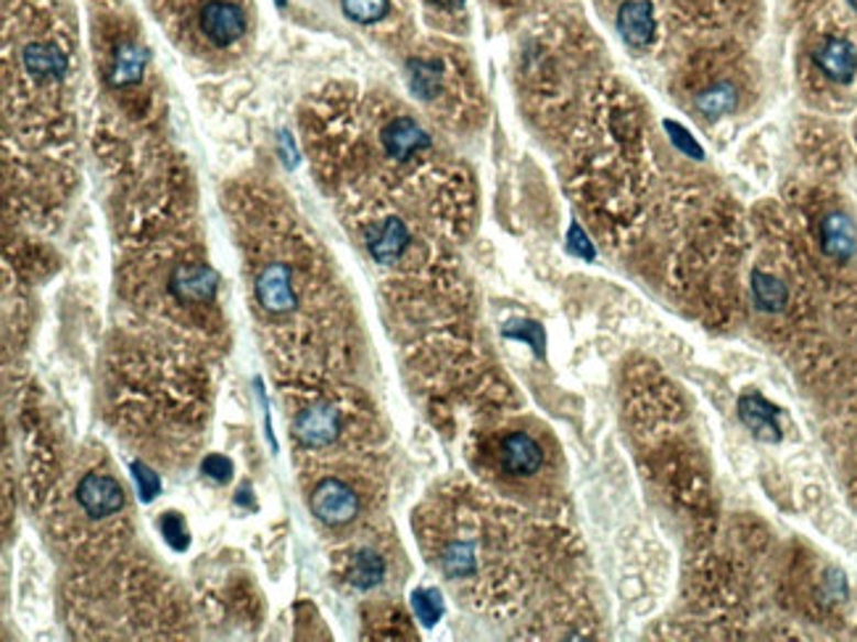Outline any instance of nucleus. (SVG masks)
I'll return each instance as SVG.
<instances>
[{
    "label": "nucleus",
    "mask_w": 857,
    "mask_h": 642,
    "mask_svg": "<svg viewBox=\"0 0 857 642\" xmlns=\"http://www.w3.org/2000/svg\"><path fill=\"white\" fill-rule=\"evenodd\" d=\"M254 298L262 319L281 321L301 309V290L294 266L283 258L264 261L254 272Z\"/></svg>",
    "instance_id": "1"
},
{
    "label": "nucleus",
    "mask_w": 857,
    "mask_h": 642,
    "mask_svg": "<svg viewBox=\"0 0 857 642\" xmlns=\"http://www.w3.org/2000/svg\"><path fill=\"white\" fill-rule=\"evenodd\" d=\"M343 434V417L333 400H311L296 413L294 440L301 451H322L336 445Z\"/></svg>",
    "instance_id": "2"
},
{
    "label": "nucleus",
    "mask_w": 857,
    "mask_h": 642,
    "mask_svg": "<svg viewBox=\"0 0 857 642\" xmlns=\"http://www.w3.org/2000/svg\"><path fill=\"white\" fill-rule=\"evenodd\" d=\"M309 508L325 527H345L351 524L362 511L359 495L351 490L349 482L328 477L320 479L309 492Z\"/></svg>",
    "instance_id": "3"
},
{
    "label": "nucleus",
    "mask_w": 857,
    "mask_h": 642,
    "mask_svg": "<svg viewBox=\"0 0 857 642\" xmlns=\"http://www.w3.org/2000/svg\"><path fill=\"white\" fill-rule=\"evenodd\" d=\"M167 290L179 300V306H204L217 298L219 277L204 261H183L172 269Z\"/></svg>",
    "instance_id": "4"
},
{
    "label": "nucleus",
    "mask_w": 857,
    "mask_h": 642,
    "mask_svg": "<svg viewBox=\"0 0 857 642\" xmlns=\"http://www.w3.org/2000/svg\"><path fill=\"white\" fill-rule=\"evenodd\" d=\"M77 506L83 508L85 517L92 521H101L109 517H117L124 508V490L114 477L101 472H90L79 479L75 490Z\"/></svg>",
    "instance_id": "5"
},
{
    "label": "nucleus",
    "mask_w": 857,
    "mask_h": 642,
    "mask_svg": "<svg viewBox=\"0 0 857 642\" xmlns=\"http://www.w3.org/2000/svg\"><path fill=\"white\" fill-rule=\"evenodd\" d=\"M198 24L211 45L224 48L245 35V11L235 0H209L198 13Z\"/></svg>",
    "instance_id": "6"
},
{
    "label": "nucleus",
    "mask_w": 857,
    "mask_h": 642,
    "mask_svg": "<svg viewBox=\"0 0 857 642\" xmlns=\"http://www.w3.org/2000/svg\"><path fill=\"white\" fill-rule=\"evenodd\" d=\"M381 143L385 153L396 160V164H409L411 158H417L433 145L428 132L422 130L415 119L409 117H396L381 130Z\"/></svg>",
    "instance_id": "7"
},
{
    "label": "nucleus",
    "mask_w": 857,
    "mask_h": 642,
    "mask_svg": "<svg viewBox=\"0 0 857 642\" xmlns=\"http://www.w3.org/2000/svg\"><path fill=\"white\" fill-rule=\"evenodd\" d=\"M813 64L828 82L849 85L857 77V48L845 37H823L813 51Z\"/></svg>",
    "instance_id": "8"
},
{
    "label": "nucleus",
    "mask_w": 857,
    "mask_h": 642,
    "mask_svg": "<svg viewBox=\"0 0 857 642\" xmlns=\"http://www.w3.org/2000/svg\"><path fill=\"white\" fill-rule=\"evenodd\" d=\"M367 240L370 256L383 266H394L411 245V232L409 226L398 217H385L377 224L370 226V232L364 235Z\"/></svg>",
    "instance_id": "9"
},
{
    "label": "nucleus",
    "mask_w": 857,
    "mask_h": 642,
    "mask_svg": "<svg viewBox=\"0 0 857 642\" xmlns=\"http://www.w3.org/2000/svg\"><path fill=\"white\" fill-rule=\"evenodd\" d=\"M821 251L836 264H847L857 253V226L845 211H828L821 219Z\"/></svg>",
    "instance_id": "10"
},
{
    "label": "nucleus",
    "mask_w": 857,
    "mask_h": 642,
    "mask_svg": "<svg viewBox=\"0 0 857 642\" xmlns=\"http://www.w3.org/2000/svg\"><path fill=\"white\" fill-rule=\"evenodd\" d=\"M499 464L509 477H534L543 466V451L530 434L509 432L499 445Z\"/></svg>",
    "instance_id": "11"
},
{
    "label": "nucleus",
    "mask_w": 857,
    "mask_h": 642,
    "mask_svg": "<svg viewBox=\"0 0 857 642\" xmlns=\"http://www.w3.org/2000/svg\"><path fill=\"white\" fill-rule=\"evenodd\" d=\"M617 32L630 48H649L655 40V9L649 0H626L615 16Z\"/></svg>",
    "instance_id": "12"
},
{
    "label": "nucleus",
    "mask_w": 857,
    "mask_h": 642,
    "mask_svg": "<svg viewBox=\"0 0 857 642\" xmlns=\"http://www.w3.org/2000/svg\"><path fill=\"white\" fill-rule=\"evenodd\" d=\"M739 417L749 432L755 434L760 443H779L781 424H779V408L770 406L766 398L749 392L739 400Z\"/></svg>",
    "instance_id": "13"
},
{
    "label": "nucleus",
    "mask_w": 857,
    "mask_h": 642,
    "mask_svg": "<svg viewBox=\"0 0 857 642\" xmlns=\"http://www.w3.org/2000/svg\"><path fill=\"white\" fill-rule=\"evenodd\" d=\"M385 577V561L377 556L372 547H362V551L351 553L349 564H345V582L356 590H372L377 587Z\"/></svg>",
    "instance_id": "14"
},
{
    "label": "nucleus",
    "mask_w": 857,
    "mask_h": 642,
    "mask_svg": "<svg viewBox=\"0 0 857 642\" xmlns=\"http://www.w3.org/2000/svg\"><path fill=\"white\" fill-rule=\"evenodd\" d=\"M24 66L37 79H58L66 71V56L58 45L30 43L24 48Z\"/></svg>",
    "instance_id": "15"
},
{
    "label": "nucleus",
    "mask_w": 857,
    "mask_h": 642,
    "mask_svg": "<svg viewBox=\"0 0 857 642\" xmlns=\"http://www.w3.org/2000/svg\"><path fill=\"white\" fill-rule=\"evenodd\" d=\"M145 71V51L135 43H124L114 51V58H111V71L109 79L111 85L117 87H132L143 79Z\"/></svg>",
    "instance_id": "16"
},
{
    "label": "nucleus",
    "mask_w": 857,
    "mask_h": 642,
    "mask_svg": "<svg viewBox=\"0 0 857 642\" xmlns=\"http://www.w3.org/2000/svg\"><path fill=\"white\" fill-rule=\"evenodd\" d=\"M694 103H696V111H700L707 122H717V119L728 117V113L736 109V103H739V92H736V87L730 82H717L713 87H707V90H702Z\"/></svg>",
    "instance_id": "17"
},
{
    "label": "nucleus",
    "mask_w": 857,
    "mask_h": 642,
    "mask_svg": "<svg viewBox=\"0 0 857 642\" xmlns=\"http://www.w3.org/2000/svg\"><path fill=\"white\" fill-rule=\"evenodd\" d=\"M752 296L755 306L766 313H779L787 309L789 303V287L783 285V279L773 277V274L755 272L752 274Z\"/></svg>",
    "instance_id": "18"
},
{
    "label": "nucleus",
    "mask_w": 857,
    "mask_h": 642,
    "mask_svg": "<svg viewBox=\"0 0 857 642\" xmlns=\"http://www.w3.org/2000/svg\"><path fill=\"white\" fill-rule=\"evenodd\" d=\"M407 77L409 87L420 100H433L441 92V77L443 66L438 62H409L407 64Z\"/></svg>",
    "instance_id": "19"
},
{
    "label": "nucleus",
    "mask_w": 857,
    "mask_h": 642,
    "mask_svg": "<svg viewBox=\"0 0 857 642\" xmlns=\"http://www.w3.org/2000/svg\"><path fill=\"white\" fill-rule=\"evenodd\" d=\"M441 564H443V572H447V577H451V579L470 577V574H473L475 566H477L473 543H449L447 547H443Z\"/></svg>",
    "instance_id": "20"
},
{
    "label": "nucleus",
    "mask_w": 857,
    "mask_h": 642,
    "mask_svg": "<svg viewBox=\"0 0 857 642\" xmlns=\"http://www.w3.org/2000/svg\"><path fill=\"white\" fill-rule=\"evenodd\" d=\"M343 13L356 24H375L391 13V0H343Z\"/></svg>",
    "instance_id": "21"
},
{
    "label": "nucleus",
    "mask_w": 857,
    "mask_h": 642,
    "mask_svg": "<svg viewBox=\"0 0 857 642\" xmlns=\"http://www.w3.org/2000/svg\"><path fill=\"white\" fill-rule=\"evenodd\" d=\"M411 606H415L417 619H420L425 627H436V621L441 619L443 613V600L436 590H417L411 595Z\"/></svg>",
    "instance_id": "22"
},
{
    "label": "nucleus",
    "mask_w": 857,
    "mask_h": 642,
    "mask_svg": "<svg viewBox=\"0 0 857 642\" xmlns=\"http://www.w3.org/2000/svg\"><path fill=\"white\" fill-rule=\"evenodd\" d=\"M158 527H162L164 540H167L175 551H185V547L190 545L188 530H185V519L179 517V513H164V517L158 519Z\"/></svg>",
    "instance_id": "23"
},
{
    "label": "nucleus",
    "mask_w": 857,
    "mask_h": 642,
    "mask_svg": "<svg viewBox=\"0 0 857 642\" xmlns=\"http://www.w3.org/2000/svg\"><path fill=\"white\" fill-rule=\"evenodd\" d=\"M666 130H668V137H670V143H673L675 148H679L681 153H686L689 158H696V160H702V158H704V153H702V145L696 143V140L691 137L689 132L683 130L681 124H675V122H666Z\"/></svg>",
    "instance_id": "24"
},
{
    "label": "nucleus",
    "mask_w": 857,
    "mask_h": 642,
    "mask_svg": "<svg viewBox=\"0 0 857 642\" xmlns=\"http://www.w3.org/2000/svg\"><path fill=\"white\" fill-rule=\"evenodd\" d=\"M504 334L515 340H528V343L536 347V353H543V330L534 324V321H513V324L504 330Z\"/></svg>",
    "instance_id": "25"
},
{
    "label": "nucleus",
    "mask_w": 857,
    "mask_h": 642,
    "mask_svg": "<svg viewBox=\"0 0 857 642\" xmlns=\"http://www.w3.org/2000/svg\"><path fill=\"white\" fill-rule=\"evenodd\" d=\"M132 474L138 477V490H141V498L145 500V503H149V500H154L158 490H162V482H158L156 472H151L149 466L138 461V464H132Z\"/></svg>",
    "instance_id": "26"
},
{
    "label": "nucleus",
    "mask_w": 857,
    "mask_h": 642,
    "mask_svg": "<svg viewBox=\"0 0 857 642\" xmlns=\"http://www.w3.org/2000/svg\"><path fill=\"white\" fill-rule=\"evenodd\" d=\"M568 251L575 253V256H581V258H594V245H591L586 232H583L575 222L570 224V232H568Z\"/></svg>",
    "instance_id": "27"
},
{
    "label": "nucleus",
    "mask_w": 857,
    "mask_h": 642,
    "mask_svg": "<svg viewBox=\"0 0 857 642\" xmlns=\"http://www.w3.org/2000/svg\"><path fill=\"white\" fill-rule=\"evenodd\" d=\"M201 472L206 474V477H211L215 482H224V479L232 477L230 461L222 458V456H209V458H206L204 466H201Z\"/></svg>",
    "instance_id": "28"
},
{
    "label": "nucleus",
    "mask_w": 857,
    "mask_h": 642,
    "mask_svg": "<svg viewBox=\"0 0 857 642\" xmlns=\"http://www.w3.org/2000/svg\"><path fill=\"white\" fill-rule=\"evenodd\" d=\"M436 3L443 5V9H460L464 0H436Z\"/></svg>",
    "instance_id": "29"
},
{
    "label": "nucleus",
    "mask_w": 857,
    "mask_h": 642,
    "mask_svg": "<svg viewBox=\"0 0 857 642\" xmlns=\"http://www.w3.org/2000/svg\"><path fill=\"white\" fill-rule=\"evenodd\" d=\"M847 3H849V9L857 11V0H847Z\"/></svg>",
    "instance_id": "30"
}]
</instances>
